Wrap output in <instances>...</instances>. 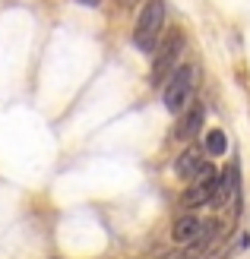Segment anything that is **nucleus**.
I'll use <instances>...</instances> for the list:
<instances>
[{
	"label": "nucleus",
	"instance_id": "6e6552de",
	"mask_svg": "<svg viewBox=\"0 0 250 259\" xmlns=\"http://www.w3.org/2000/svg\"><path fill=\"white\" fill-rule=\"evenodd\" d=\"M200 215H193V212H181L174 218V228H171V240L181 243V247H187V243L196 237V231H200Z\"/></svg>",
	"mask_w": 250,
	"mask_h": 259
},
{
	"label": "nucleus",
	"instance_id": "1a4fd4ad",
	"mask_svg": "<svg viewBox=\"0 0 250 259\" xmlns=\"http://www.w3.org/2000/svg\"><path fill=\"white\" fill-rule=\"evenodd\" d=\"M203 152L209 155V158H222V155L228 152V136H225V130H219V126L209 130V133L203 136Z\"/></svg>",
	"mask_w": 250,
	"mask_h": 259
},
{
	"label": "nucleus",
	"instance_id": "39448f33",
	"mask_svg": "<svg viewBox=\"0 0 250 259\" xmlns=\"http://www.w3.org/2000/svg\"><path fill=\"white\" fill-rule=\"evenodd\" d=\"M203 120H206V105H203V101H190V105L181 111V120H177V126H174V139L190 142L196 133H200Z\"/></svg>",
	"mask_w": 250,
	"mask_h": 259
},
{
	"label": "nucleus",
	"instance_id": "9b49d317",
	"mask_svg": "<svg viewBox=\"0 0 250 259\" xmlns=\"http://www.w3.org/2000/svg\"><path fill=\"white\" fill-rule=\"evenodd\" d=\"M76 4H83V7H98L101 0H76Z\"/></svg>",
	"mask_w": 250,
	"mask_h": 259
},
{
	"label": "nucleus",
	"instance_id": "f8f14e48",
	"mask_svg": "<svg viewBox=\"0 0 250 259\" xmlns=\"http://www.w3.org/2000/svg\"><path fill=\"white\" fill-rule=\"evenodd\" d=\"M51 259H57V256H51Z\"/></svg>",
	"mask_w": 250,
	"mask_h": 259
},
{
	"label": "nucleus",
	"instance_id": "7ed1b4c3",
	"mask_svg": "<svg viewBox=\"0 0 250 259\" xmlns=\"http://www.w3.org/2000/svg\"><path fill=\"white\" fill-rule=\"evenodd\" d=\"M193 85H196V63H177V70L165 79L162 85V105L171 114H181L193 98Z\"/></svg>",
	"mask_w": 250,
	"mask_h": 259
},
{
	"label": "nucleus",
	"instance_id": "9d476101",
	"mask_svg": "<svg viewBox=\"0 0 250 259\" xmlns=\"http://www.w3.org/2000/svg\"><path fill=\"white\" fill-rule=\"evenodd\" d=\"M117 4H121V10H130V7H136L139 0H117Z\"/></svg>",
	"mask_w": 250,
	"mask_h": 259
},
{
	"label": "nucleus",
	"instance_id": "f257e3e1",
	"mask_svg": "<svg viewBox=\"0 0 250 259\" xmlns=\"http://www.w3.org/2000/svg\"><path fill=\"white\" fill-rule=\"evenodd\" d=\"M162 32H165V0H146L133 25V48L149 57L155 45L162 41Z\"/></svg>",
	"mask_w": 250,
	"mask_h": 259
},
{
	"label": "nucleus",
	"instance_id": "0eeeda50",
	"mask_svg": "<svg viewBox=\"0 0 250 259\" xmlns=\"http://www.w3.org/2000/svg\"><path fill=\"white\" fill-rule=\"evenodd\" d=\"M216 234H219V222H203L200 225V231H196V237L187 243V253H184V259H203V253L209 250V243L216 240Z\"/></svg>",
	"mask_w": 250,
	"mask_h": 259
},
{
	"label": "nucleus",
	"instance_id": "423d86ee",
	"mask_svg": "<svg viewBox=\"0 0 250 259\" xmlns=\"http://www.w3.org/2000/svg\"><path fill=\"white\" fill-rule=\"evenodd\" d=\"M203 155H206V152H203L200 146H187V149H184L177 158H174V174H177L181 180H187V184H190L193 174L200 171V164H203Z\"/></svg>",
	"mask_w": 250,
	"mask_h": 259
},
{
	"label": "nucleus",
	"instance_id": "f03ea898",
	"mask_svg": "<svg viewBox=\"0 0 250 259\" xmlns=\"http://www.w3.org/2000/svg\"><path fill=\"white\" fill-rule=\"evenodd\" d=\"M184 32L181 29H174V32H168L159 45H155V51H152V73H149V85L152 89H159V85H165V79L171 73L177 70V60H181V51H184Z\"/></svg>",
	"mask_w": 250,
	"mask_h": 259
},
{
	"label": "nucleus",
	"instance_id": "20e7f679",
	"mask_svg": "<svg viewBox=\"0 0 250 259\" xmlns=\"http://www.w3.org/2000/svg\"><path fill=\"white\" fill-rule=\"evenodd\" d=\"M216 180H219V171L209 161L200 164V171L193 174L190 187L181 193V209L184 212H193L200 209V205H209V199H212V190H216Z\"/></svg>",
	"mask_w": 250,
	"mask_h": 259
}]
</instances>
